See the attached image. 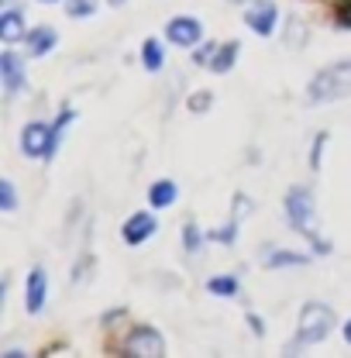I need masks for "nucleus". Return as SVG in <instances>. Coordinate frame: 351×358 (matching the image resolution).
<instances>
[{
    "mask_svg": "<svg viewBox=\"0 0 351 358\" xmlns=\"http://www.w3.org/2000/svg\"><path fill=\"white\" fill-rule=\"evenodd\" d=\"M307 252H286V248H262V266L265 268H289V266H307Z\"/></svg>",
    "mask_w": 351,
    "mask_h": 358,
    "instance_id": "nucleus-11",
    "label": "nucleus"
},
{
    "mask_svg": "<svg viewBox=\"0 0 351 358\" xmlns=\"http://www.w3.org/2000/svg\"><path fill=\"white\" fill-rule=\"evenodd\" d=\"M245 210H252V200L245 196V193H234V210H231V221L241 224V217H245Z\"/></svg>",
    "mask_w": 351,
    "mask_h": 358,
    "instance_id": "nucleus-25",
    "label": "nucleus"
},
{
    "mask_svg": "<svg viewBox=\"0 0 351 358\" xmlns=\"http://www.w3.org/2000/svg\"><path fill=\"white\" fill-rule=\"evenodd\" d=\"M141 62H145L148 73H159L162 69L166 55H162V45L155 42V38H145V45H141Z\"/></svg>",
    "mask_w": 351,
    "mask_h": 358,
    "instance_id": "nucleus-16",
    "label": "nucleus"
},
{
    "mask_svg": "<svg viewBox=\"0 0 351 358\" xmlns=\"http://www.w3.org/2000/svg\"><path fill=\"white\" fill-rule=\"evenodd\" d=\"M55 42H59V35H55V28H48V24H42V28H31V31L24 35L28 55H48V52L55 48Z\"/></svg>",
    "mask_w": 351,
    "mask_h": 358,
    "instance_id": "nucleus-12",
    "label": "nucleus"
},
{
    "mask_svg": "<svg viewBox=\"0 0 351 358\" xmlns=\"http://www.w3.org/2000/svg\"><path fill=\"white\" fill-rule=\"evenodd\" d=\"M42 3H55V0H42Z\"/></svg>",
    "mask_w": 351,
    "mask_h": 358,
    "instance_id": "nucleus-30",
    "label": "nucleus"
},
{
    "mask_svg": "<svg viewBox=\"0 0 351 358\" xmlns=\"http://www.w3.org/2000/svg\"><path fill=\"white\" fill-rule=\"evenodd\" d=\"M238 42H224L217 45V52H214V59H210V73H231L234 69V59H238Z\"/></svg>",
    "mask_w": 351,
    "mask_h": 358,
    "instance_id": "nucleus-15",
    "label": "nucleus"
},
{
    "mask_svg": "<svg viewBox=\"0 0 351 358\" xmlns=\"http://www.w3.org/2000/svg\"><path fill=\"white\" fill-rule=\"evenodd\" d=\"M200 245H203V231H200L193 221H186L182 224V248L193 255V252H200Z\"/></svg>",
    "mask_w": 351,
    "mask_h": 358,
    "instance_id": "nucleus-18",
    "label": "nucleus"
},
{
    "mask_svg": "<svg viewBox=\"0 0 351 358\" xmlns=\"http://www.w3.org/2000/svg\"><path fill=\"white\" fill-rule=\"evenodd\" d=\"M110 3H114V7H121V3H124V0H110Z\"/></svg>",
    "mask_w": 351,
    "mask_h": 358,
    "instance_id": "nucleus-29",
    "label": "nucleus"
},
{
    "mask_svg": "<svg viewBox=\"0 0 351 358\" xmlns=\"http://www.w3.org/2000/svg\"><path fill=\"white\" fill-rule=\"evenodd\" d=\"M234 238H238V221L224 224V227H214V231L207 234V241H217V245H234Z\"/></svg>",
    "mask_w": 351,
    "mask_h": 358,
    "instance_id": "nucleus-19",
    "label": "nucleus"
},
{
    "mask_svg": "<svg viewBox=\"0 0 351 358\" xmlns=\"http://www.w3.org/2000/svg\"><path fill=\"white\" fill-rule=\"evenodd\" d=\"M21 152L28 159H52V124L45 121H31L24 131H21Z\"/></svg>",
    "mask_w": 351,
    "mask_h": 358,
    "instance_id": "nucleus-5",
    "label": "nucleus"
},
{
    "mask_svg": "<svg viewBox=\"0 0 351 358\" xmlns=\"http://www.w3.org/2000/svg\"><path fill=\"white\" fill-rule=\"evenodd\" d=\"M45 293H48V275H45V268H31L28 272V282H24V307L28 313H38L45 307Z\"/></svg>",
    "mask_w": 351,
    "mask_h": 358,
    "instance_id": "nucleus-9",
    "label": "nucleus"
},
{
    "mask_svg": "<svg viewBox=\"0 0 351 358\" xmlns=\"http://www.w3.org/2000/svg\"><path fill=\"white\" fill-rule=\"evenodd\" d=\"M166 35H169V42H173V45H179V48H189V45L200 42L203 28H200V21H196V17H173V21L166 24Z\"/></svg>",
    "mask_w": 351,
    "mask_h": 358,
    "instance_id": "nucleus-7",
    "label": "nucleus"
},
{
    "mask_svg": "<svg viewBox=\"0 0 351 358\" xmlns=\"http://www.w3.org/2000/svg\"><path fill=\"white\" fill-rule=\"evenodd\" d=\"M286 221L293 231H300L307 241H313V252H331V245L327 241H320V234H317V210H313V193H310V186H293L289 193H286Z\"/></svg>",
    "mask_w": 351,
    "mask_h": 358,
    "instance_id": "nucleus-2",
    "label": "nucleus"
},
{
    "mask_svg": "<svg viewBox=\"0 0 351 358\" xmlns=\"http://www.w3.org/2000/svg\"><path fill=\"white\" fill-rule=\"evenodd\" d=\"M331 10H334L338 28H351V0H334V3H331Z\"/></svg>",
    "mask_w": 351,
    "mask_h": 358,
    "instance_id": "nucleus-20",
    "label": "nucleus"
},
{
    "mask_svg": "<svg viewBox=\"0 0 351 358\" xmlns=\"http://www.w3.org/2000/svg\"><path fill=\"white\" fill-rule=\"evenodd\" d=\"M176 193H179V189H176L173 179H159V182L148 189V203H152L155 210H166V207L176 203Z\"/></svg>",
    "mask_w": 351,
    "mask_h": 358,
    "instance_id": "nucleus-14",
    "label": "nucleus"
},
{
    "mask_svg": "<svg viewBox=\"0 0 351 358\" xmlns=\"http://www.w3.org/2000/svg\"><path fill=\"white\" fill-rule=\"evenodd\" d=\"M0 76H3V93L7 96H17L24 87V66L14 52H3L0 55Z\"/></svg>",
    "mask_w": 351,
    "mask_h": 358,
    "instance_id": "nucleus-8",
    "label": "nucleus"
},
{
    "mask_svg": "<svg viewBox=\"0 0 351 358\" xmlns=\"http://www.w3.org/2000/svg\"><path fill=\"white\" fill-rule=\"evenodd\" d=\"M24 35H28V31H24L21 10H14V7L3 10V14H0V38H3V42H24Z\"/></svg>",
    "mask_w": 351,
    "mask_h": 358,
    "instance_id": "nucleus-13",
    "label": "nucleus"
},
{
    "mask_svg": "<svg viewBox=\"0 0 351 358\" xmlns=\"http://www.w3.org/2000/svg\"><path fill=\"white\" fill-rule=\"evenodd\" d=\"M169 352L166 348V338L155 331V327H134L121 348V355H134V358H162Z\"/></svg>",
    "mask_w": 351,
    "mask_h": 358,
    "instance_id": "nucleus-4",
    "label": "nucleus"
},
{
    "mask_svg": "<svg viewBox=\"0 0 351 358\" xmlns=\"http://www.w3.org/2000/svg\"><path fill=\"white\" fill-rule=\"evenodd\" d=\"M210 100H214V93H210V90H200V93H193V96H189V110L203 114V110L210 107Z\"/></svg>",
    "mask_w": 351,
    "mask_h": 358,
    "instance_id": "nucleus-23",
    "label": "nucleus"
},
{
    "mask_svg": "<svg viewBox=\"0 0 351 358\" xmlns=\"http://www.w3.org/2000/svg\"><path fill=\"white\" fill-rule=\"evenodd\" d=\"M351 96V59H341L334 66H324L307 87L310 107H324V103H338Z\"/></svg>",
    "mask_w": 351,
    "mask_h": 358,
    "instance_id": "nucleus-1",
    "label": "nucleus"
},
{
    "mask_svg": "<svg viewBox=\"0 0 351 358\" xmlns=\"http://www.w3.org/2000/svg\"><path fill=\"white\" fill-rule=\"evenodd\" d=\"M275 21H279V10H275V3H268V0H262V3H255V7L245 10V24H248L252 31H259L262 38H268V35L275 31Z\"/></svg>",
    "mask_w": 351,
    "mask_h": 358,
    "instance_id": "nucleus-6",
    "label": "nucleus"
},
{
    "mask_svg": "<svg viewBox=\"0 0 351 358\" xmlns=\"http://www.w3.org/2000/svg\"><path fill=\"white\" fill-rule=\"evenodd\" d=\"M324 145H327V134H317L313 138V152H310V166L320 169V155H324Z\"/></svg>",
    "mask_w": 351,
    "mask_h": 358,
    "instance_id": "nucleus-26",
    "label": "nucleus"
},
{
    "mask_svg": "<svg viewBox=\"0 0 351 358\" xmlns=\"http://www.w3.org/2000/svg\"><path fill=\"white\" fill-rule=\"evenodd\" d=\"M214 52H217V45H214V42H203L200 48H196V52H193V62H196V66H210Z\"/></svg>",
    "mask_w": 351,
    "mask_h": 358,
    "instance_id": "nucleus-24",
    "label": "nucleus"
},
{
    "mask_svg": "<svg viewBox=\"0 0 351 358\" xmlns=\"http://www.w3.org/2000/svg\"><path fill=\"white\" fill-rule=\"evenodd\" d=\"M248 324H252V331H255V334H259V338H262V334H265L262 320H259V317H255V313H248Z\"/></svg>",
    "mask_w": 351,
    "mask_h": 358,
    "instance_id": "nucleus-27",
    "label": "nucleus"
},
{
    "mask_svg": "<svg viewBox=\"0 0 351 358\" xmlns=\"http://www.w3.org/2000/svg\"><path fill=\"white\" fill-rule=\"evenodd\" d=\"M93 7H96L93 0H66V14L69 17H89Z\"/></svg>",
    "mask_w": 351,
    "mask_h": 358,
    "instance_id": "nucleus-21",
    "label": "nucleus"
},
{
    "mask_svg": "<svg viewBox=\"0 0 351 358\" xmlns=\"http://www.w3.org/2000/svg\"><path fill=\"white\" fill-rule=\"evenodd\" d=\"M207 289L214 293V296H238V279L234 275H214L210 282H207Z\"/></svg>",
    "mask_w": 351,
    "mask_h": 358,
    "instance_id": "nucleus-17",
    "label": "nucleus"
},
{
    "mask_svg": "<svg viewBox=\"0 0 351 358\" xmlns=\"http://www.w3.org/2000/svg\"><path fill=\"white\" fill-rule=\"evenodd\" d=\"M334 331V310L327 303H307L300 310V324H296V338L289 352H300L307 345H320L327 334Z\"/></svg>",
    "mask_w": 351,
    "mask_h": 358,
    "instance_id": "nucleus-3",
    "label": "nucleus"
},
{
    "mask_svg": "<svg viewBox=\"0 0 351 358\" xmlns=\"http://www.w3.org/2000/svg\"><path fill=\"white\" fill-rule=\"evenodd\" d=\"M0 207H3V210H14V207H17V196H14L10 179H0Z\"/></svg>",
    "mask_w": 351,
    "mask_h": 358,
    "instance_id": "nucleus-22",
    "label": "nucleus"
},
{
    "mask_svg": "<svg viewBox=\"0 0 351 358\" xmlns=\"http://www.w3.org/2000/svg\"><path fill=\"white\" fill-rule=\"evenodd\" d=\"M345 341H348V345H351V320H348V324H345Z\"/></svg>",
    "mask_w": 351,
    "mask_h": 358,
    "instance_id": "nucleus-28",
    "label": "nucleus"
},
{
    "mask_svg": "<svg viewBox=\"0 0 351 358\" xmlns=\"http://www.w3.org/2000/svg\"><path fill=\"white\" fill-rule=\"evenodd\" d=\"M124 241L128 245H141V241H148L152 234H155V217L148 214V210H138V214H131L128 221H124Z\"/></svg>",
    "mask_w": 351,
    "mask_h": 358,
    "instance_id": "nucleus-10",
    "label": "nucleus"
}]
</instances>
